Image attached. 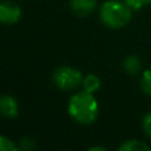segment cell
<instances>
[{
  "mask_svg": "<svg viewBox=\"0 0 151 151\" xmlns=\"http://www.w3.org/2000/svg\"><path fill=\"white\" fill-rule=\"evenodd\" d=\"M17 146L11 138L5 135H0V151H16Z\"/></svg>",
  "mask_w": 151,
  "mask_h": 151,
  "instance_id": "obj_11",
  "label": "cell"
},
{
  "mask_svg": "<svg viewBox=\"0 0 151 151\" xmlns=\"http://www.w3.org/2000/svg\"><path fill=\"white\" fill-rule=\"evenodd\" d=\"M119 151H150L151 147L146 142L138 141V139H130L126 141L118 147Z\"/></svg>",
  "mask_w": 151,
  "mask_h": 151,
  "instance_id": "obj_8",
  "label": "cell"
},
{
  "mask_svg": "<svg viewBox=\"0 0 151 151\" xmlns=\"http://www.w3.org/2000/svg\"><path fill=\"white\" fill-rule=\"evenodd\" d=\"M142 130L146 134L147 138L151 139V111L146 113L142 119Z\"/></svg>",
  "mask_w": 151,
  "mask_h": 151,
  "instance_id": "obj_13",
  "label": "cell"
},
{
  "mask_svg": "<svg viewBox=\"0 0 151 151\" xmlns=\"http://www.w3.org/2000/svg\"><path fill=\"white\" fill-rule=\"evenodd\" d=\"M68 113L74 122L80 125H90L98 118L99 105L93 93L82 89L70 97L68 102Z\"/></svg>",
  "mask_w": 151,
  "mask_h": 151,
  "instance_id": "obj_1",
  "label": "cell"
},
{
  "mask_svg": "<svg viewBox=\"0 0 151 151\" xmlns=\"http://www.w3.org/2000/svg\"><path fill=\"white\" fill-rule=\"evenodd\" d=\"M85 76L78 69L72 68L69 65L58 66L53 70L52 73V81L60 90L70 91L76 90L80 86H82V81Z\"/></svg>",
  "mask_w": 151,
  "mask_h": 151,
  "instance_id": "obj_3",
  "label": "cell"
},
{
  "mask_svg": "<svg viewBox=\"0 0 151 151\" xmlns=\"http://www.w3.org/2000/svg\"><path fill=\"white\" fill-rule=\"evenodd\" d=\"M133 11H139L145 7V5H150L151 0H123Z\"/></svg>",
  "mask_w": 151,
  "mask_h": 151,
  "instance_id": "obj_12",
  "label": "cell"
},
{
  "mask_svg": "<svg viewBox=\"0 0 151 151\" xmlns=\"http://www.w3.org/2000/svg\"><path fill=\"white\" fill-rule=\"evenodd\" d=\"M99 20L110 29L125 28L133 17V9L123 0H106L99 7Z\"/></svg>",
  "mask_w": 151,
  "mask_h": 151,
  "instance_id": "obj_2",
  "label": "cell"
},
{
  "mask_svg": "<svg viewBox=\"0 0 151 151\" xmlns=\"http://www.w3.org/2000/svg\"><path fill=\"white\" fill-rule=\"evenodd\" d=\"M69 5L74 15L86 17L97 9V0H70Z\"/></svg>",
  "mask_w": 151,
  "mask_h": 151,
  "instance_id": "obj_6",
  "label": "cell"
},
{
  "mask_svg": "<svg viewBox=\"0 0 151 151\" xmlns=\"http://www.w3.org/2000/svg\"><path fill=\"white\" fill-rule=\"evenodd\" d=\"M0 115L8 119H13L19 115V102L13 96H0Z\"/></svg>",
  "mask_w": 151,
  "mask_h": 151,
  "instance_id": "obj_5",
  "label": "cell"
},
{
  "mask_svg": "<svg viewBox=\"0 0 151 151\" xmlns=\"http://www.w3.org/2000/svg\"><path fill=\"white\" fill-rule=\"evenodd\" d=\"M123 70L129 76H137L142 70V61L137 55H129L122 63Z\"/></svg>",
  "mask_w": 151,
  "mask_h": 151,
  "instance_id": "obj_7",
  "label": "cell"
},
{
  "mask_svg": "<svg viewBox=\"0 0 151 151\" xmlns=\"http://www.w3.org/2000/svg\"><path fill=\"white\" fill-rule=\"evenodd\" d=\"M141 89L146 96L151 97V69H146L141 76Z\"/></svg>",
  "mask_w": 151,
  "mask_h": 151,
  "instance_id": "obj_10",
  "label": "cell"
},
{
  "mask_svg": "<svg viewBox=\"0 0 151 151\" xmlns=\"http://www.w3.org/2000/svg\"><path fill=\"white\" fill-rule=\"evenodd\" d=\"M21 19V8L11 0L0 1V24L15 25Z\"/></svg>",
  "mask_w": 151,
  "mask_h": 151,
  "instance_id": "obj_4",
  "label": "cell"
},
{
  "mask_svg": "<svg viewBox=\"0 0 151 151\" xmlns=\"http://www.w3.org/2000/svg\"><path fill=\"white\" fill-rule=\"evenodd\" d=\"M101 88V80L98 78V76L96 74H88L83 77L82 81V89L89 93H96V91L99 90Z\"/></svg>",
  "mask_w": 151,
  "mask_h": 151,
  "instance_id": "obj_9",
  "label": "cell"
},
{
  "mask_svg": "<svg viewBox=\"0 0 151 151\" xmlns=\"http://www.w3.org/2000/svg\"><path fill=\"white\" fill-rule=\"evenodd\" d=\"M89 151H106V149L102 146H94V147H90Z\"/></svg>",
  "mask_w": 151,
  "mask_h": 151,
  "instance_id": "obj_14",
  "label": "cell"
}]
</instances>
